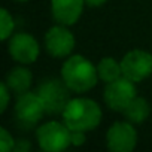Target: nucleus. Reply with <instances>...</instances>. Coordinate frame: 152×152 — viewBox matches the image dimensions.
Returning a JSON list of instances; mask_svg holds the SVG:
<instances>
[{
	"mask_svg": "<svg viewBox=\"0 0 152 152\" xmlns=\"http://www.w3.org/2000/svg\"><path fill=\"white\" fill-rule=\"evenodd\" d=\"M63 119L72 131H90L100 124L102 109L90 99H72L63 110Z\"/></svg>",
	"mask_w": 152,
	"mask_h": 152,
	"instance_id": "f257e3e1",
	"label": "nucleus"
},
{
	"mask_svg": "<svg viewBox=\"0 0 152 152\" xmlns=\"http://www.w3.org/2000/svg\"><path fill=\"white\" fill-rule=\"evenodd\" d=\"M61 78L72 91L84 93L96 85L99 72L93 63L82 55H72L63 64Z\"/></svg>",
	"mask_w": 152,
	"mask_h": 152,
	"instance_id": "f03ea898",
	"label": "nucleus"
},
{
	"mask_svg": "<svg viewBox=\"0 0 152 152\" xmlns=\"http://www.w3.org/2000/svg\"><path fill=\"white\" fill-rule=\"evenodd\" d=\"M37 142L46 152L64 151L72 143V130L61 122L49 121L37 130Z\"/></svg>",
	"mask_w": 152,
	"mask_h": 152,
	"instance_id": "7ed1b4c3",
	"label": "nucleus"
},
{
	"mask_svg": "<svg viewBox=\"0 0 152 152\" xmlns=\"http://www.w3.org/2000/svg\"><path fill=\"white\" fill-rule=\"evenodd\" d=\"M69 87L66 82H60L58 79H51L43 82L39 87L37 94L40 96L46 112L49 113H63L67 103L70 102L69 97Z\"/></svg>",
	"mask_w": 152,
	"mask_h": 152,
	"instance_id": "20e7f679",
	"label": "nucleus"
},
{
	"mask_svg": "<svg viewBox=\"0 0 152 152\" xmlns=\"http://www.w3.org/2000/svg\"><path fill=\"white\" fill-rule=\"evenodd\" d=\"M122 75L133 82H140L152 73V55L142 49H133L121 60Z\"/></svg>",
	"mask_w": 152,
	"mask_h": 152,
	"instance_id": "39448f33",
	"label": "nucleus"
},
{
	"mask_svg": "<svg viewBox=\"0 0 152 152\" xmlns=\"http://www.w3.org/2000/svg\"><path fill=\"white\" fill-rule=\"evenodd\" d=\"M136 99L134 82L127 79L125 76L109 82L104 90V102L113 110H122Z\"/></svg>",
	"mask_w": 152,
	"mask_h": 152,
	"instance_id": "423d86ee",
	"label": "nucleus"
},
{
	"mask_svg": "<svg viewBox=\"0 0 152 152\" xmlns=\"http://www.w3.org/2000/svg\"><path fill=\"white\" fill-rule=\"evenodd\" d=\"M45 112H46L45 104L37 93L36 94L34 93L20 94V99L15 106V115H17V119L23 125L26 127L34 125L36 122L40 121Z\"/></svg>",
	"mask_w": 152,
	"mask_h": 152,
	"instance_id": "0eeeda50",
	"label": "nucleus"
},
{
	"mask_svg": "<svg viewBox=\"0 0 152 152\" xmlns=\"http://www.w3.org/2000/svg\"><path fill=\"white\" fill-rule=\"evenodd\" d=\"M106 143L112 152H130L137 143V133L128 122H115L107 130Z\"/></svg>",
	"mask_w": 152,
	"mask_h": 152,
	"instance_id": "6e6552de",
	"label": "nucleus"
},
{
	"mask_svg": "<svg viewBox=\"0 0 152 152\" xmlns=\"http://www.w3.org/2000/svg\"><path fill=\"white\" fill-rule=\"evenodd\" d=\"M11 57L23 64L34 63L39 57V45L36 39L28 33H17L9 40Z\"/></svg>",
	"mask_w": 152,
	"mask_h": 152,
	"instance_id": "1a4fd4ad",
	"label": "nucleus"
},
{
	"mask_svg": "<svg viewBox=\"0 0 152 152\" xmlns=\"http://www.w3.org/2000/svg\"><path fill=\"white\" fill-rule=\"evenodd\" d=\"M45 46L54 58H63L70 55L75 48V37L67 28L55 26L48 30L45 36Z\"/></svg>",
	"mask_w": 152,
	"mask_h": 152,
	"instance_id": "9d476101",
	"label": "nucleus"
},
{
	"mask_svg": "<svg viewBox=\"0 0 152 152\" xmlns=\"http://www.w3.org/2000/svg\"><path fill=\"white\" fill-rule=\"evenodd\" d=\"M85 0H52L54 18L63 26H72L79 20Z\"/></svg>",
	"mask_w": 152,
	"mask_h": 152,
	"instance_id": "9b49d317",
	"label": "nucleus"
},
{
	"mask_svg": "<svg viewBox=\"0 0 152 152\" xmlns=\"http://www.w3.org/2000/svg\"><path fill=\"white\" fill-rule=\"evenodd\" d=\"M6 85L17 94H24L31 85V72L24 67H15L8 73Z\"/></svg>",
	"mask_w": 152,
	"mask_h": 152,
	"instance_id": "f8f14e48",
	"label": "nucleus"
},
{
	"mask_svg": "<svg viewBox=\"0 0 152 152\" xmlns=\"http://www.w3.org/2000/svg\"><path fill=\"white\" fill-rule=\"evenodd\" d=\"M97 72H99V78L102 81H104L106 84L113 82L119 78H122V67L121 63H118L116 60H113L112 57H106L103 58L99 66H97Z\"/></svg>",
	"mask_w": 152,
	"mask_h": 152,
	"instance_id": "ddd939ff",
	"label": "nucleus"
},
{
	"mask_svg": "<svg viewBox=\"0 0 152 152\" xmlns=\"http://www.w3.org/2000/svg\"><path fill=\"white\" fill-rule=\"evenodd\" d=\"M149 104L145 99L142 97H136L125 109H124V113H125V118L131 122H143L148 116H149Z\"/></svg>",
	"mask_w": 152,
	"mask_h": 152,
	"instance_id": "4468645a",
	"label": "nucleus"
},
{
	"mask_svg": "<svg viewBox=\"0 0 152 152\" xmlns=\"http://www.w3.org/2000/svg\"><path fill=\"white\" fill-rule=\"evenodd\" d=\"M14 30V20L8 14L6 9H0V37L2 40H6Z\"/></svg>",
	"mask_w": 152,
	"mask_h": 152,
	"instance_id": "2eb2a0df",
	"label": "nucleus"
},
{
	"mask_svg": "<svg viewBox=\"0 0 152 152\" xmlns=\"http://www.w3.org/2000/svg\"><path fill=\"white\" fill-rule=\"evenodd\" d=\"M14 146H15V142H14L12 136L5 128H0V149H2L3 152H8Z\"/></svg>",
	"mask_w": 152,
	"mask_h": 152,
	"instance_id": "dca6fc26",
	"label": "nucleus"
},
{
	"mask_svg": "<svg viewBox=\"0 0 152 152\" xmlns=\"http://www.w3.org/2000/svg\"><path fill=\"white\" fill-rule=\"evenodd\" d=\"M9 103V87L6 82L0 84V112H5Z\"/></svg>",
	"mask_w": 152,
	"mask_h": 152,
	"instance_id": "f3484780",
	"label": "nucleus"
},
{
	"mask_svg": "<svg viewBox=\"0 0 152 152\" xmlns=\"http://www.w3.org/2000/svg\"><path fill=\"white\" fill-rule=\"evenodd\" d=\"M85 131H72V145L79 146L85 142Z\"/></svg>",
	"mask_w": 152,
	"mask_h": 152,
	"instance_id": "a211bd4d",
	"label": "nucleus"
},
{
	"mask_svg": "<svg viewBox=\"0 0 152 152\" xmlns=\"http://www.w3.org/2000/svg\"><path fill=\"white\" fill-rule=\"evenodd\" d=\"M14 149H15V151H18V152L28 151V149H30V143H28V142H24V140H20V142L14 146Z\"/></svg>",
	"mask_w": 152,
	"mask_h": 152,
	"instance_id": "6ab92c4d",
	"label": "nucleus"
},
{
	"mask_svg": "<svg viewBox=\"0 0 152 152\" xmlns=\"http://www.w3.org/2000/svg\"><path fill=\"white\" fill-rule=\"evenodd\" d=\"M106 2V0H85V3L88 5V6H102L103 3Z\"/></svg>",
	"mask_w": 152,
	"mask_h": 152,
	"instance_id": "aec40b11",
	"label": "nucleus"
}]
</instances>
